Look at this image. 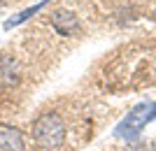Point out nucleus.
<instances>
[{"label":"nucleus","instance_id":"1","mask_svg":"<svg viewBox=\"0 0 156 151\" xmlns=\"http://www.w3.org/2000/svg\"><path fill=\"white\" fill-rule=\"evenodd\" d=\"M98 123L100 118L91 102L58 98L30 121V146L33 151H77L96 137Z\"/></svg>","mask_w":156,"mask_h":151},{"label":"nucleus","instance_id":"2","mask_svg":"<svg viewBox=\"0 0 156 151\" xmlns=\"http://www.w3.org/2000/svg\"><path fill=\"white\" fill-rule=\"evenodd\" d=\"M156 116V105L154 102H142V105H137L133 112L128 114V118H126V123L119 128V130H133V132H137V130H142L144 125L149 123L151 118Z\"/></svg>","mask_w":156,"mask_h":151},{"label":"nucleus","instance_id":"3","mask_svg":"<svg viewBox=\"0 0 156 151\" xmlns=\"http://www.w3.org/2000/svg\"><path fill=\"white\" fill-rule=\"evenodd\" d=\"M49 23H51L54 30L58 35H63V37H70L72 33L79 30V19L70 12V9H63V7L56 9V12L49 16Z\"/></svg>","mask_w":156,"mask_h":151},{"label":"nucleus","instance_id":"4","mask_svg":"<svg viewBox=\"0 0 156 151\" xmlns=\"http://www.w3.org/2000/svg\"><path fill=\"white\" fill-rule=\"evenodd\" d=\"M0 151H26L23 137L12 128H0Z\"/></svg>","mask_w":156,"mask_h":151},{"label":"nucleus","instance_id":"5","mask_svg":"<svg viewBox=\"0 0 156 151\" xmlns=\"http://www.w3.org/2000/svg\"><path fill=\"white\" fill-rule=\"evenodd\" d=\"M47 2H49V0H42V2H37V5H33V7H28V9H23V12H21V14H16V16H14L12 21H7V23H5V28H14L16 23H23V21H26L28 16H35V14H37L40 9H42V7L47 5Z\"/></svg>","mask_w":156,"mask_h":151},{"label":"nucleus","instance_id":"6","mask_svg":"<svg viewBox=\"0 0 156 151\" xmlns=\"http://www.w3.org/2000/svg\"><path fill=\"white\" fill-rule=\"evenodd\" d=\"M5 2H7V0H0V5H5Z\"/></svg>","mask_w":156,"mask_h":151}]
</instances>
